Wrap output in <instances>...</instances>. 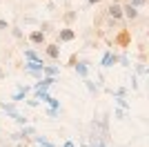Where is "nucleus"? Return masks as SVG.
Here are the masks:
<instances>
[{
    "instance_id": "obj_5",
    "label": "nucleus",
    "mask_w": 149,
    "mask_h": 147,
    "mask_svg": "<svg viewBox=\"0 0 149 147\" xmlns=\"http://www.w3.org/2000/svg\"><path fill=\"white\" fill-rule=\"evenodd\" d=\"M58 38H60L62 43H69V40H74V31H71V29H60Z\"/></svg>"
},
{
    "instance_id": "obj_11",
    "label": "nucleus",
    "mask_w": 149,
    "mask_h": 147,
    "mask_svg": "<svg viewBox=\"0 0 149 147\" xmlns=\"http://www.w3.org/2000/svg\"><path fill=\"white\" fill-rule=\"evenodd\" d=\"M145 2H147V0H129V5L134 7V9H138V7H143Z\"/></svg>"
},
{
    "instance_id": "obj_8",
    "label": "nucleus",
    "mask_w": 149,
    "mask_h": 147,
    "mask_svg": "<svg viewBox=\"0 0 149 147\" xmlns=\"http://www.w3.org/2000/svg\"><path fill=\"white\" fill-rule=\"evenodd\" d=\"M47 56H49V58H58V56H60V49H58L56 45H49V47H47Z\"/></svg>"
},
{
    "instance_id": "obj_2",
    "label": "nucleus",
    "mask_w": 149,
    "mask_h": 147,
    "mask_svg": "<svg viewBox=\"0 0 149 147\" xmlns=\"http://www.w3.org/2000/svg\"><path fill=\"white\" fill-rule=\"evenodd\" d=\"M109 16H111L113 20H118V18H123V5H118V2H113V5H109Z\"/></svg>"
},
{
    "instance_id": "obj_7",
    "label": "nucleus",
    "mask_w": 149,
    "mask_h": 147,
    "mask_svg": "<svg viewBox=\"0 0 149 147\" xmlns=\"http://www.w3.org/2000/svg\"><path fill=\"white\" fill-rule=\"evenodd\" d=\"M76 71H78V76H82V78H85V76H87V71H89L87 62H78V65H76Z\"/></svg>"
},
{
    "instance_id": "obj_3",
    "label": "nucleus",
    "mask_w": 149,
    "mask_h": 147,
    "mask_svg": "<svg viewBox=\"0 0 149 147\" xmlns=\"http://www.w3.org/2000/svg\"><path fill=\"white\" fill-rule=\"evenodd\" d=\"M123 16H127L129 20H136L138 18V9H134L131 5H125L123 7Z\"/></svg>"
},
{
    "instance_id": "obj_10",
    "label": "nucleus",
    "mask_w": 149,
    "mask_h": 147,
    "mask_svg": "<svg viewBox=\"0 0 149 147\" xmlns=\"http://www.w3.org/2000/svg\"><path fill=\"white\" fill-rule=\"evenodd\" d=\"M42 71H47V74H49V78H51V76H56V74H58V67H47V65H45Z\"/></svg>"
},
{
    "instance_id": "obj_13",
    "label": "nucleus",
    "mask_w": 149,
    "mask_h": 147,
    "mask_svg": "<svg viewBox=\"0 0 149 147\" xmlns=\"http://www.w3.org/2000/svg\"><path fill=\"white\" fill-rule=\"evenodd\" d=\"M0 29H9V24H7V20H0Z\"/></svg>"
},
{
    "instance_id": "obj_12",
    "label": "nucleus",
    "mask_w": 149,
    "mask_h": 147,
    "mask_svg": "<svg viewBox=\"0 0 149 147\" xmlns=\"http://www.w3.org/2000/svg\"><path fill=\"white\" fill-rule=\"evenodd\" d=\"M116 100H118V105H120V107H127V100H125L123 96H118V98H116Z\"/></svg>"
},
{
    "instance_id": "obj_16",
    "label": "nucleus",
    "mask_w": 149,
    "mask_h": 147,
    "mask_svg": "<svg viewBox=\"0 0 149 147\" xmlns=\"http://www.w3.org/2000/svg\"><path fill=\"white\" fill-rule=\"evenodd\" d=\"M96 147H105V145H100V143H98V145H96Z\"/></svg>"
},
{
    "instance_id": "obj_6",
    "label": "nucleus",
    "mask_w": 149,
    "mask_h": 147,
    "mask_svg": "<svg viewBox=\"0 0 149 147\" xmlns=\"http://www.w3.org/2000/svg\"><path fill=\"white\" fill-rule=\"evenodd\" d=\"M116 60H118V58H116V54H105V58H102V65H105V67H111Z\"/></svg>"
},
{
    "instance_id": "obj_14",
    "label": "nucleus",
    "mask_w": 149,
    "mask_h": 147,
    "mask_svg": "<svg viewBox=\"0 0 149 147\" xmlns=\"http://www.w3.org/2000/svg\"><path fill=\"white\" fill-rule=\"evenodd\" d=\"M87 2H89V5H98L100 0H87Z\"/></svg>"
},
{
    "instance_id": "obj_4",
    "label": "nucleus",
    "mask_w": 149,
    "mask_h": 147,
    "mask_svg": "<svg viewBox=\"0 0 149 147\" xmlns=\"http://www.w3.org/2000/svg\"><path fill=\"white\" fill-rule=\"evenodd\" d=\"M29 40H31V43H36V45L45 43V31H31V36H29Z\"/></svg>"
},
{
    "instance_id": "obj_9",
    "label": "nucleus",
    "mask_w": 149,
    "mask_h": 147,
    "mask_svg": "<svg viewBox=\"0 0 149 147\" xmlns=\"http://www.w3.org/2000/svg\"><path fill=\"white\" fill-rule=\"evenodd\" d=\"M25 58H27V60H40L38 54H36V51H31V49H27V51H25Z\"/></svg>"
},
{
    "instance_id": "obj_15",
    "label": "nucleus",
    "mask_w": 149,
    "mask_h": 147,
    "mask_svg": "<svg viewBox=\"0 0 149 147\" xmlns=\"http://www.w3.org/2000/svg\"><path fill=\"white\" fill-rule=\"evenodd\" d=\"M65 147H74V145H71V143H67V145H65Z\"/></svg>"
},
{
    "instance_id": "obj_1",
    "label": "nucleus",
    "mask_w": 149,
    "mask_h": 147,
    "mask_svg": "<svg viewBox=\"0 0 149 147\" xmlns=\"http://www.w3.org/2000/svg\"><path fill=\"white\" fill-rule=\"evenodd\" d=\"M25 69H27V71H31V74H36V76H40L42 69H45V65H42V60H29L25 65Z\"/></svg>"
}]
</instances>
